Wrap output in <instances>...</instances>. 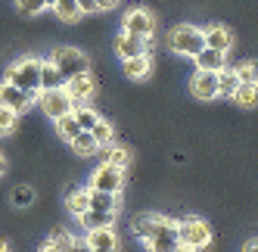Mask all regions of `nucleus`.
<instances>
[{
	"mask_svg": "<svg viewBox=\"0 0 258 252\" xmlns=\"http://www.w3.org/2000/svg\"><path fill=\"white\" fill-rule=\"evenodd\" d=\"M4 81L22 87V91L38 94L41 91V59L38 56H19L4 69Z\"/></svg>",
	"mask_w": 258,
	"mask_h": 252,
	"instance_id": "obj_1",
	"label": "nucleus"
},
{
	"mask_svg": "<svg viewBox=\"0 0 258 252\" xmlns=\"http://www.w3.org/2000/svg\"><path fill=\"white\" fill-rule=\"evenodd\" d=\"M206 47V31L196 25H174L168 31V50H174L177 56H196V53Z\"/></svg>",
	"mask_w": 258,
	"mask_h": 252,
	"instance_id": "obj_2",
	"label": "nucleus"
},
{
	"mask_svg": "<svg viewBox=\"0 0 258 252\" xmlns=\"http://www.w3.org/2000/svg\"><path fill=\"white\" fill-rule=\"evenodd\" d=\"M177 240H180V246H190V249L199 252V249H206L212 243V227H209V221L190 215V218L177 221Z\"/></svg>",
	"mask_w": 258,
	"mask_h": 252,
	"instance_id": "obj_3",
	"label": "nucleus"
},
{
	"mask_svg": "<svg viewBox=\"0 0 258 252\" xmlns=\"http://www.w3.org/2000/svg\"><path fill=\"white\" fill-rule=\"evenodd\" d=\"M50 62L59 69L62 78H72V75H81V72H90L87 53L78 50V47H56V50L50 53Z\"/></svg>",
	"mask_w": 258,
	"mask_h": 252,
	"instance_id": "obj_4",
	"label": "nucleus"
},
{
	"mask_svg": "<svg viewBox=\"0 0 258 252\" xmlns=\"http://www.w3.org/2000/svg\"><path fill=\"white\" fill-rule=\"evenodd\" d=\"M38 106L50 121H56L59 115L75 109V100L66 94V87H50V91H38Z\"/></svg>",
	"mask_w": 258,
	"mask_h": 252,
	"instance_id": "obj_5",
	"label": "nucleus"
},
{
	"mask_svg": "<svg viewBox=\"0 0 258 252\" xmlns=\"http://www.w3.org/2000/svg\"><path fill=\"white\" fill-rule=\"evenodd\" d=\"M0 106H10L13 112H28L31 106H38V94H31V91H22V87H16L10 81L0 78Z\"/></svg>",
	"mask_w": 258,
	"mask_h": 252,
	"instance_id": "obj_6",
	"label": "nucleus"
},
{
	"mask_svg": "<svg viewBox=\"0 0 258 252\" xmlns=\"http://www.w3.org/2000/svg\"><path fill=\"white\" fill-rule=\"evenodd\" d=\"M87 187L106 190V193H121V187H124V168H115V165L100 162V165L90 171V184Z\"/></svg>",
	"mask_w": 258,
	"mask_h": 252,
	"instance_id": "obj_7",
	"label": "nucleus"
},
{
	"mask_svg": "<svg viewBox=\"0 0 258 252\" xmlns=\"http://www.w3.org/2000/svg\"><path fill=\"white\" fill-rule=\"evenodd\" d=\"M121 31L137 34V38H153V31H156V16L146 10V7H134V10H127V13H124Z\"/></svg>",
	"mask_w": 258,
	"mask_h": 252,
	"instance_id": "obj_8",
	"label": "nucleus"
},
{
	"mask_svg": "<svg viewBox=\"0 0 258 252\" xmlns=\"http://www.w3.org/2000/svg\"><path fill=\"white\" fill-rule=\"evenodd\" d=\"M143 246H146V252H174L180 246V240H177V221L165 218V224L153 233L150 240H143Z\"/></svg>",
	"mask_w": 258,
	"mask_h": 252,
	"instance_id": "obj_9",
	"label": "nucleus"
},
{
	"mask_svg": "<svg viewBox=\"0 0 258 252\" xmlns=\"http://www.w3.org/2000/svg\"><path fill=\"white\" fill-rule=\"evenodd\" d=\"M112 47L118 53V59H131V56H140V53H150L153 50V38H137V34L118 31V38H115Z\"/></svg>",
	"mask_w": 258,
	"mask_h": 252,
	"instance_id": "obj_10",
	"label": "nucleus"
},
{
	"mask_svg": "<svg viewBox=\"0 0 258 252\" xmlns=\"http://www.w3.org/2000/svg\"><path fill=\"white\" fill-rule=\"evenodd\" d=\"M66 94L75 100V106L78 103H87L90 97L97 94V81H94V75L90 72H81V75H72V78H66Z\"/></svg>",
	"mask_w": 258,
	"mask_h": 252,
	"instance_id": "obj_11",
	"label": "nucleus"
},
{
	"mask_svg": "<svg viewBox=\"0 0 258 252\" xmlns=\"http://www.w3.org/2000/svg\"><path fill=\"white\" fill-rule=\"evenodd\" d=\"M190 94L196 100H218V72L196 69V75L190 78Z\"/></svg>",
	"mask_w": 258,
	"mask_h": 252,
	"instance_id": "obj_12",
	"label": "nucleus"
},
{
	"mask_svg": "<svg viewBox=\"0 0 258 252\" xmlns=\"http://www.w3.org/2000/svg\"><path fill=\"white\" fill-rule=\"evenodd\" d=\"M84 243L94 252H118V237L112 227H90L84 230Z\"/></svg>",
	"mask_w": 258,
	"mask_h": 252,
	"instance_id": "obj_13",
	"label": "nucleus"
},
{
	"mask_svg": "<svg viewBox=\"0 0 258 252\" xmlns=\"http://www.w3.org/2000/svg\"><path fill=\"white\" fill-rule=\"evenodd\" d=\"M121 72H124V78H131V81L150 78L153 75V56H150V53H140V56L121 59Z\"/></svg>",
	"mask_w": 258,
	"mask_h": 252,
	"instance_id": "obj_14",
	"label": "nucleus"
},
{
	"mask_svg": "<svg viewBox=\"0 0 258 252\" xmlns=\"http://www.w3.org/2000/svg\"><path fill=\"white\" fill-rule=\"evenodd\" d=\"M193 62L202 72H221V69H227V53L224 50H215V47H202L193 56Z\"/></svg>",
	"mask_w": 258,
	"mask_h": 252,
	"instance_id": "obj_15",
	"label": "nucleus"
},
{
	"mask_svg": "<svg viewBox=\"0 0 258 252\" xmlns=\"http://www.w3.org/2000/svg\"><path fill=\"white\" fill-rule=\"evenodd\" d=\"M162 224H165V215H159V212H143V215H137V218H134L131 230H134L137 240H150Z\"/></svg>",
	"mask_w": 258,
	"mask_h": 252,
	"instance_id": "obj_16",
	"label": "nucleus"
},
{
	"mask_svg": "<svg viewBox=\"0 0 258 252\" xmlns=\"http://www.w3.org/2000/svg\"><path fill=\"white\" fill-rule=\"evenodd\" d=\"M100 162L115 165V168H127V162H131V150L112 140V143H106V147H100Z\"/></svg>",
	"mask_w": 258,
	"mask_h": 252,
	"instance_id": "obj_17",
	"label": "nucleus"
},
{
	"mask_svg": "<svg viewBox=\"0 0 258 252\" xmlns=\"http://www.w3.org/2000/svg\"><path fill=\"white\" fill-rule=\"evenodd\" d=\"M206 31V47H215V50H230L233 47V34L227 25H209V28H202Z\"/></svg>",
	"mask_w": 258,
	"mask_h": 252,
	"instance_id": "obj_18",
	"label": "nucleus"
},
{
	"mask_svg": "<svg viewBox=\"0 0 258 252\" xmlns=\"http://www.w3.org/2000/svg\"><path fill=\"white\" fill-rule=\"evenodd\" d=\"M87 200H90L87 209H100V212H118V206H121L118 193H106V190H94V187H87Z\"/></svg>",
	"mask_w": 258,
	"mask_h": 252,
	"instance_id": "obj_19",
	"label": "nucleus"
},
{
	"mask_svg": "<svg viewBox=\"0 0 258 252\" xmlns=\"http://www.w3.org/2000/svg\"><path fill=\"white\" fill-rule=\"evenodd\" d=\"M115 215H118V212L87 209V212H81V215H78V224H81L84 230H90V227H112V224H115Z\"/></svg>",
	"mask_w": 258,
	"mask_h": 252,
	"instance_id": "obj_20",
	"label": "nucleus"
},
{
	"mask_svg": "<svg viewBox=\"0 0 258 252\" xmlns=\"http://www.w3.org/2000/svg\"><path fill=\"white\" fill-rule=\"evenodd\" d=\"M87 206H90V200H87V187H69L66 190V209H69V215H78L81 212H87Z\"/></svg>",
	"mask_w": 258,
	"mask_h": 252,
	"instance_id": "obj_21",
	"label": "nucleus"
},
{
	"mask_svg": "<svg viewBox=\"0 0 258 252\" xmlns=\"http://www.w3.org/2000/svg\"><path fill=\"white\" fill-rule=\"evenodd\" d=\"M69 147L75 150L78 156H94V153H100V143L94 140V134H90V131H78L75 137L69 140Z\"/></svg>",
	"mask_w": 258,
	"mask_h": 252,
	"instance_id": "obj_22",
	"label": "nucleus"
},
{
	"mask_svg": "<svg viewBox=\"0 0 258 252\" xmlns=\"http://www.w3.org/2000/svg\"><path fill=\"white\" fill-rule=\"evenodd\" d=\"M53 13H56V19L66 22V25L81 19V7L75 4V0H56V4H53Z\"/></svg>",
	"mask_w": 258,
	"mask_h": 252,
	"instance_id": "obj_23",
	"label": "nucleus"
},
{
	"mask_svg": "<svg viewBox=\"0 0 258 252\" xmlns=\"http://www.w3.org/2000/svg\"><path fill=\"white\" fill-rule=\"evenodd\" d=\"M66 78L59 75V69L50 59H41V91H50V87H62Z\"/></svg>",
	"mask_w": 258,
	"mask_h": 252,
	"instance_id": "obj_24",
	"label": "nucleus"
},
{
	"mask_svg": "<svg viewBox=\"0 0 258 252\" xmlns=\"http://www.w3.org/2000/svg\"><path fill=\"white\" fill-rule=\"evenodd\" d=\"M10 206L13 209H28V206H34V187L31 184H16L10 190Z\"/></svg>",
	"mask_w": 258,
	"mask_h": 252,
	"instance_id": "obj_25",
	"label": "nucleus"
},
{
	"mask_svg": "<svg viewBox=\"0 0 258 252\" xmlns=\"http://www.w3.org/2000/svg\"><path fill=\"white\" fill-rule=\"evenodd\" d=\"M236 87H239L236 72H233V69H221V72H218V97L230 100V97L236 94Z\"/></svg>",
	"mask_w": 258,
	"mask_h": 252,
	"instance_id": "obj_26",
	"label": "nucleus"
},
{
	"mask_svg": "<svg viewBox=\"0 0 258 252\" xmlns=\"http://www.w3.org/2000/svg\"><path fill=\"white\" fill-rule=\"evenodd\" d=\"M53 124H56V134L69 143L72 137H75L78 131H81V124H78V118H75V112H66V115H59L56 121H53Z\"/></svg>",
	"mask_w": 258,
	"mask_h": 252,
	"instance_id": "obj_27",
	"label": "nucleus"
},
{
	"mask_svg": "<svg viewBox=\"0 0 258 252\" xmlns=\"http://www.w3.org/2000/svg\"><path fill=\"white\" fill-rule=\"evenodd\" d=\"M236 106H243V109H252V106L258 103V84H239L236 94L230 97Z\"/></svg>",
	"mask_w": 258,
	"mask_h": 252,
	"instance_id": "obj_28",
	"label": "nucleus"
},
{
	"mask_svg": "<svg viewBox=\"0 0 258 252\" xmlns=\"http://www.w3.org/2000/svg\"><path fill=\"white\" fill-rule=\"evenodd\" d=\"M72 112H75V118H78V124H81V131H90V128L100 121V112L94 109V106H87V103H78Z\"/></svg>",
	"mask_w": 258,
	"mask_h": 252,
	"instance_id": "obj_29",
	"label": "nucleus"
},
{
	"mask_svg": "<svg viewBox=\"0 0 258 252\" xmlns=\"http://www.w3.org/2000/svg\"><path fill=\"white\" fill-rule=\"evenodd\" d=\"M47 240H50L53 246H59L62 252H69L72 246H75V233H72L69 227H53V230H50V237H47Z\"/></svg>",
	"mask_w": 258,
	"mask_h": 252,
	"instance_id": "obj_30",
	"label": "nucleus"
},
{
	"mask_svg": "<svg viewBox=\"0 0 258 252\" xmlns=\"http://www.w3.org/2000/svg\"><path fill=\"white\" fill-rule=\"evenodd\" d=\"M19 124V112H13L10 106H0V137H10Z\"/></svg>",
	"mask_w": 258,
	"mask_h": 252,
	"instance_id": "obj_31",
	"label": "nucleus"
},
{
	"mask_svg": "<svg viewBox=\"0 0 258 252\" xmlns=\"http://www.w3.org/2000/svg\"><path fill=\"white\" fill-rule=\"evenodd\" d=\"M90 134H94V140L100 143V147H106V143H112V140H115V131H112V124H109L103 115H100V121L94 124V128H90Z\"/></svg>",
	"mask_w": 258,
	"mask_h": 252,
	"instance_id": "obj_32",
	"label": "nucleus"
},
{
	"mask_svg": "<svg viewBox=\"0 0 258 252\" xmlns=\"http://www.w3.org/2000/svg\"><path fill=\"white\" fill-rule=\"evenodd\" d=\"M16 10H19L22 16H41L44 10H47V0H16Z\"/></svg>",
	"mask_w": 258,
	"mask_h": 252,
	"instance_id": "obj_33",
	"label": "nucleus"
},
{
	"mask_svg": "<svg viewBox=\"0 0 258 252\" xmlns=\"http://www.w3.org/2000/svg\"><path fill=\"white\" fill-rule=\"evenodd\" d=\"M236 78L239 84H258V66L255 62H243V66H236Z\"/></svg>",
	"mask_w": 258,
	"mask_h": 252,
	"instance_id": "obj_34",
	"label": "nucleus"
},
{
	"mask_svg": "<svg viewBox=\"0 0 258 252\" xmlns=\"http://www.w3.org/2000/svg\"><path fill=\"white\" fill-rule=\"evenodd\" d=\"M94 4H97V13H109V10H115L121 0H94Z\"/></svg>",
	"mask_w": 258,
	"mask_h": 252,
	"instance_id": "obj_35",
	"label": "nucleus"
},
{
	"mask_svg": "<svg viewBox=\"0 0 258 252\" xmlns=\"http://www.w3.org/2000/svg\"><path fill=\"white\" fill-rule=\"evenodd\" d=\"M75 4L81 7V16H90V13H97V4H94V0H75Z\"/></svg>",
	"mask_w": 258,
	"mask_h": 252,
	"instance_id": "obj_36",
	"label": "nucleus"
},
{
	"mask_svg": "<svg viewBox=\"0 0 258 252\" xmlns=\"http://www.w3.org/2000/svg\"><path fill=\"white\" fill-rule=\"evenodd\" d=\"M69 252H94V249H90V246H87L84 240H75V246H72Z\"/></svg>",
	"mask_w": 258,
	"mask_h": 252,
	"instance_id": "obj_37",
	"label": "nucleus"
},
{
	"mask_svg": "<svg viewBox=\"0 0 258 252\" xmlns=\"http://www.w3.org/2000/svg\"><path fill=\"white\" fill-rule=\"evenodd\" d=\"M38 252H62V249H59V246H53V243H50V240H44V243H41V249H38Z\"/></svg>",
	"mask_w": 258,
	"mask_h": 252,
	"instance_id": "obj_38",
	"label": "nucleus"
},
{
	"mask_svg": "<svg viewBox=\"0 0 258 252\" xmlns=\"http://www.w3.org/2000/svg\"><path fill=\"white\" fill-rule=\"evenodd\" d=\"M243 252H258V240H249V243L243 246Z\"/></svg>",
	"mask_w": 258,
	"mask_h": 252,
	"instance_id": "obj_39",
	"label": "nucleus"
},
{
	"mask_svg": "<svg viewBox=\"0 0 258 252\" xmlns=\"http://www.w3.org/2000/svg\"><path fill=\"white\" fill-rule=\"evenodd\" d=\"M7 174V159H4V153H0V177Z\"/></svg>",
	"mask_w": 258,
	"mask_h": 252,
	"instance_id": "obj_40",
	"label": "nucleus"
},
{
	"mask_svg": "<svg viewBox=\"0 0 258 252\" xmlns=\"http://www.w3.org/2000/svg\"><path fill=\"white\" fill-rule=\"evenodd\" d=\"M0 252H10V246H7V240L0 237Z\"/></svg>",
	"mask_w": 258,
	"mask_h": 252,
	"instance_id": "obj_41",
	"label": "nucleus"
},
{
	"mask_svg": "<svg viewBox=\"0 0 258 252\" xmlns=\"http://www.w3.org/2000/svg\"><path fill=\"white\" fill-rule=\"evenodd\" d=\"M174 252H196V249H190V246H177Z\"/></svg>",
	"mask_w": 258,
	"mask_h": 252,
	"instance_id": "obj_42",
	"label": "nucleus"
},
{
	"mask_svg": "<svg viewBox=\"0 0 258 252\" xmlns=\"http://www.w3.org/2000/svg\"><path fill=\"white\" fill-rule=\"evenodd\" d=\"M53 4H56V0H47V10H53Z\"/></svg>",
	"mask_w": 258,
	"mask_h": 252,
	"instance_id": "obj_43",
	"label": "nucleus"
}]
</instances>
